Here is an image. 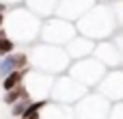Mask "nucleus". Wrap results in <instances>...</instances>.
<instances>
[{
    "mask_svg": "<svg viewBox=\"0 0 123 119\" xmlns=\"http://www.w3.org/2000/svg\"><path fill=\"white\" fill-rule=\"evenodd\" d=\"M41 22L37 15H32L24 4L17 7H9V11L4 13V35L22 48H28L32 43L39 41V30H41Z\"/></svg>",
    "mask_w": 123,
    "mask_h": 119,
    "instance_id": "f257e3e1",
    "label": "nucleus"
},
{
    "mask_svg": "<svg viewBox=\"0 0 123 119\" xmlns=\"http://www.w3.org/2000/svg\"><path fill=\"white\" fill-rule=\"evenodd\" d=\"M76 30L78 35H84L93 41H104V39H112V35L119 30V24L108 2H95L76 22Z\"/></svg>",
    "mask_w": 123,
    "mask_h": 119,
    "instance_id": "f03ea898",
    "label": "nucleus"
},
{
    "mask_svg": "<svg viewBox=\"0 0 123 119\" xmlns=\"http://www.w3.org/2000/svg\"><path fill=\"white\" fill-rule=\"evenodd\" d=\"M26 54H28V65L32 69L45 72L50 76L65 74L67 67H69V63H71V59L67 56L65 48L52 46V43H43V41H37V43L28 46Z\"/></svg>",
    "mask_w": 123,
    "mask_h": 119,
    "instance_id": "7ed1b4c3",
    "label": "nucleus"
},
{
    "mask_svg": "<svg viewBox=\"0 0 123 119\" xmlns=\"http://www.w3.org/2000/svg\"><path fill=\"white\" fill-rule=\"evenodd\" d=\"M76 35H78V30H76V24L74 22H67V20H63L58 15H52V17H48V20L41 22L39 41L65 48Z\"/></svg>",
    "mask_w": 123,
    "mask_h": 119,
    "instance_id": "20e7f679",
    "label": "nucleus"
},
{
    "mask_svg": "<svg viewBox=\"0 0 123 119\" xmlns=\"http://www.w3.org/2000/svg\"><path fill=\"white\" fill-rule=\"evenodd\" d=\"M108 69L95 59V56H86V59H78V61H71L69 67H67V74L71 78H76L80 85H84L86 89H95L99 85V80L104 78Z\"/></svg>",
    "mask_w": 123,
    "mask_h": 119,
    "instance_id": "39448f33",
    "label": "nucleus"
},
{
    "mask_svg": "<svg viewBox=\"0 0 123 119\" xmlns=\"http://www.w3.org/2000/svg\"><path fill=\"white\" fill-rule=\"evenodd\" d=\"M86 91H91V89H86L84 85H80L76 78H71V76L65 72V74L54 76L52 91H50V100H52V102H58V104H69V106H74Z\"/></svg>",
    "mask_w": 123,
    "mask_h": 119,
    "instance_id": "423d86ee",
    "label": "nucleus"
},
{
    "mask_svg": "<svg viewBox=\"0 0 123 119\" xmlns=\"http://www.w3.org/2000/svg\"><path fill=\"white\" fill-rule=\"evenodd\" d=\"M110 104H112L110 100L91 89L74 104V115L76 119H106L110 113Z\"/></svg>",
    "mask_w": 123,
    "mask_h": 119,
    "instance_id": "0eeeda50",
    "label": "nucleus"
},
{
    "mask_svg": "<svg viewBox=\"0 0 123 119\" xmlns=\"http://www.w3.org/2000/svg\"><path fill=\"white\" fill-rule=\"evenodd\" d=\"M52 82H54V76H50V74H45V72H39V69L28 67L22 85H24L26 95H28L30 100H50Z\"/></svg>",
    "mask_w": 123,
    "mask_h": 119,
    "instance_id": "6e6552de",
    "label": "nucleus"
},
{
    "mask_svg": "<svg viewBox=\"0 0 123 119\" xmlns=\"http://www.w3.org/2000/svg\"><path fill=\"white\" fill-rule=\"evenodd\" d=\"M95 91L110 102H121L123 100V67L108 69L104 74V78L99 80V85L95 87Z\"/></svg>",
    "mask_w": 123,
    "mask_h": 119,
    "instance_id": "1a4fd4ad",
    "label": "nucleus"
},
{
    "mask_svg": "<svg viewBox=\"0 0 123 119\" xmlns=\"http://www.w3.org/2000/svg\"><path fill=\"white\" fill-rule=\"evenodd\" d=\"M93 56L106 67V69H117L123 67V54L119 52V48L115 46L112 39H104V41H97L95 43V50H93Z\"/></svg>",
    "mask_w": 123,
    "mask_h": 119,
    "instance_id": "9d476101",
    "label": "nucleus"
},
{
    "mask_svg": "<svg viewBox=\"0 0 123 119\" xmlns=\"http://www.w3.org/2000/svg\"><path fill=\"white\" fill-rule=\"evenodd\" d=\"M95 2H97V0H58L54 15H58V17H63V20L76 24Z\"/></svg>",
    "mask_w": 123,
    "mask_h": 119,
    "instance_id": "9b49d317",
    "label": "nucleus"
},
{
    "mask_svg": "<svg viewBox=\"0 0 123 119\" xmlns=\"http://www.w3.org/2000/svg\"><path fill=\"white\" fill-rule=\"evenodd\" d=\"M95 43L93 39L84 37V35H76L67 46H65V52L71 61H78V59H86V56H93V50H95Z\"/></svg>",
    "mask_w": 123,
    "mask_h": 119,
    "instance_id": "f8f14e48",
    "label": "nucleus"
},
{
    "mask_svg": "<svg viewBox=\"0 0 123 119\" xmlns=\"http://www.w3.org/2000/svg\"><path fill=\"white\" fill-rule=\"evenodd\" d=\"M26 67H30V65H28V54H26V50H13L11 54L0 56V80H2L6 74H11V72H15V69H26Z\"/></svg>",
    "mask_w": 123,
    "mask_h": 119,
    "instance_id": "ddd939ff",
    "label": "nucleus"
},
{
    "mask_svg": "<svg viewBox=\"0 0 123 119\" xmlns=\"http://www.w3.org/2000/svg\"><path fill=\"white\" fill-rule=\"evenodd\" d=\"M39 119H76V115H74V106L48 100L45 106L39 111Z\"/></svg>",
    "mask_w": 123,
    "mask_h": 119,
    "instance_id": "4468645a",
    "label": "nucleus"
},
{
    "mask_svg": "<svg viewBox=\"0 0 123 119\" xmlns=\"http://www.w3.org/2000/svg\"><path fill=\"white\" fill-rule=\"evenodd\" d=\"M56 2L58 0H24L22 4L39 20H48L56 13Z\"/></svg>",
    "mask_w": 123,
    "mask_h": 119,
    "instance_id": "2eb2a0df",
    "label": "nucleus"
},
{
    "mask_svg": "<svg viewBox=\"0 0 123 119\" xmlns=\"http://www.w3.org/2000/svg\"><path fill=\"white\" fill-rule=\"evenodd\" d=\"M28 69V67H26ZM26 69H15V72H11V74H6L0 82H2V91H11V89H15V87H19L22 82H24V76H26Z\"/></svg>",
    "mask_w": 123,
    "mask_h": 119,
    "instance_id": "dca6fc26",
    "label": "nucleus"
},
{
    "mask_svg": "<svg viewBox=\"0 0 123 119\" xmlns=\"http://www.w3.org/2000/svg\"><path fill=\"white\" fill-rule=\"evenodd\" d=\"M22 98H28V95H26V89H24V85H19V87L11 89V91H4V104H6V106H11V104L19 102Z\"/></svg>",
    "mask_w": 123,
    "mask_h": 119,
    "instance_id": "f3484780",
    "label": "nucleus"
},
{
    "mask_svg": "<svg viewBox=\"0 0 123 119\" xmlns=\"http://www.w3.org/2000/svg\"><path fill=\"white\" fill-rule=\"evenodd\" d=\"M15 50V43L4 35V30H0V56H4V54H11Z\"/></svg>",
    "mask_w": 123,
    "mask_h": 119,
    "instance_id": "a211bd4d",
    "label": "nucleus"
},
{
    "mask_svg": "<svg viewBox=\"0 0 123 119\" xmlns=\"http://www.w3.org/2000/svg\"><path fill=\"white\" fill-rule=\"evenodd\" d=\"M28 102H30V98H22L19 102H15V104H11V115L15 119L22 117V113H24V108L28 106Z\"/></svg>",
    "mask_w": 123,
    "mask_h": 119,
    "instance_id": "6ab92c4d",
    "label": "nucleus"
},
{
    "mask_svg": "<svg viewBox=\"0 0 123 119\" xmlns=\"http://www.w3.org/2000/svg\"><path fill=\"white\" fill-rule=\"evenodd\" d=\"M110 9H112V15L119 24V28H123V0H117V2H110Z\"/></svg>",
    "mask_w": 123,
    "mask_h": 119,
    "instance_id": "aec40b11",
    "label": "nucleus"
},
{
    "mask_svg": "<svg viewBox=\"0 0 123 119\" xmlns=\"http://www.w3.org/2000/svg\"><path fill=\"white\" fill-rule=\"evenodd\" d=\"M106 119H123V100L110 104V113H108Z\"/></svg>",
    "mask_w": 123,
    "mask_h": 119,
    "instance_id": "412c9836",
    "label": "nucleus"
},
{
    "mask_svg": "<svg viewBox=\"0 0 123 119\" xmlns=\"http://www.w3.org/2000/svg\"><path fill=\"white\" fill-rule=\"evenodd\" d=\"M112 41H115V46L119 48V52L123 54V28H119V30L112 35Z\"/></svg>",
    "mask_w": 123,
    "mask_h": 119,
    "instance_id": "4be33fe9",
    "label": "nucleus"
},
{
    "mask_svg": "<svg viewBox=\"0 0 123 119\" xmlns=\"http://www.w3.org/2000/svg\"><path fill=\"white\" fill-rule=\"evenodd\" d=\"M0 2H4L6 7H17V4H22L24 0H0Z\"/></svg>",
    "mask_w": 123,
    "mask_h": 119,
    "instance_id": "5701e85b",
    "label": "nucleus"
},
{
    "mask_svg": "<svg viewBox=\"0 0 123 119\" xmlns=\"http://www.w3.org/2000/svg\"><path fill=\"white\" fill-rule=\"evenodd\" d=\"M6 9H9V7H6L4 2H0V13H6Z\"/></svg>",
    "mask_w": 123,
    "mask_h": 119,
    "instance_id": "b1692460",
    "label": "nucleus"
},
{
    "mask_svg": "<svg viewBox=\"0 0 123 119\" xmlns=\"http://www.w3.org/2000/svg\"><path fill=\"white\" fill-rule=\"evenodd\" d=\"M9 11V9H6ZM2 26H4V13H0V30H2Z\"/></svg>",
    "mask_w": 123,
    "mask_h": 119,
    "instance_id": "393cba45",
    "label": "nucleus"
},
{
    "mask_svg": "<svg viewBox=\"0 0 123 119\" xmlns=\"http://www.w3.org/2000/svg\"><path fill=\"white\" fill-rule=\"evenodd\" d=\"M97 2H108L110 4V2H117V0H97Z\"/></svg>",
    "mask_w": 123,
    "mask_h": 119,
    "instance_id": "a878e982",
    "label": "nucleus"
}]
</instances>
